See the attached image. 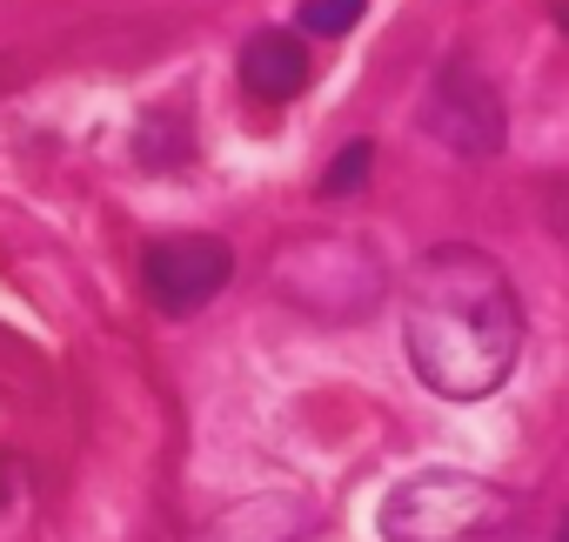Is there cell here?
Returning <instances> with one entry per match:
<instances>
[{
  "instance_id": "1",
  "label": "cell",
  "mask_w": 569,
  "mask_h": 542,
  "mask_svg": "<svg viewBox=\"0 0 569 542\" xmlns=\"http://www.w3.org/2000/svg\"><path fill=\"white\" fill-rule=\"evenodd\" d=\"M402 349L422 389H436L442 402L496 395L522 355V302L502 261L476 241L429 248L402 289Z\"/></svg>"
},
{
  "instance_id": "2",
  "label": "cell",
  "mask_w": 569,
  "mask_h": 542,
  "mask_svg": "<svg viewBox=\"0 0 569 542\" xmlns=\"http://www.w3.org/2000/svg\"><path fill=\"white\" fill-rule=\"evenodd\" d=\"M376 529L382 542H496L509 529V489L462 469H422L382 495Z\"/></svg>"
},
{
  "instance_id": "3",
  "label": "cell",
  "mask_w": 569,
  "mask_h": 542,
  "mask_svg": "<svg viewBox=\"0 0 569 542\" xmlns=\"http://www.w3.org/2000/svg\"><path fill=\"white\" fill-rule=\"evenodd\" d=\"M422 128H429L449 154H462V161H489V154H502V141H509L502 94L489 88V74H482L476 61H449V68L429 81Z\"/></svg>"
},
{
  "instance_id": "4",
  "label": "cell",
  "mask_w": 569,
  "mask_h": 542,
  "mask_svg": "<svg viewBox=\"0 0 569 542\" xmlns=\"http://www.w3.org/2000/svg\"><path fill=\"white\" fill-rule=\"evenodd\" d=\"M281 289H289L296 309H316V315H329V295H342V315H362L382 289V268L362 241L316 234L281 254Z\"/></svg>"
},
{
  "instance_id": "5",
  "label": "cell",
  "mask_w": 569,
  "mask_h": 542,
  "mask_svg": "<svg viewBox=\"0 0 569 542\" xmlns=\"http://www.w3.org/2000/svg\"><path fill=\"white\" fill-rule=\"evenodd\" d=\"M234 282V248L221 234H168L148 248V295L161 315H194Z\"/></svg>"
},
{
  "instance_id": "6",
  "label": "cell",
  "mask_w": 569,
  "mask_h": 542,
  "mask_svg": "<svg viewBox=\"0 0 569 542\" xmlns=\"http://www.w3.org/2000/svg\"><path fill=\"white\" fill-rule=\"evenodd\" d=\"M241 88L254 101H296L309 88V48L302 34L289 28H261L248 48H241Z\"/></svg>"
},
{
  "instance_id": "7",
  "label": "cell",
  "mask_w": 569,
  "mask_h": 542,
  "mask_svg": "<svg viewBox=\"0 0 569 542\" xmlns=\"http://www.w3.org/2000/svg\"><path fill=\"white\" fill-rule=\"evenodd\" d=\"M362 14H369V0H302V8H296V28H302V34H322V41H342Z\"/></svg>"
},
{
  "instance_id": "8",
  "label": "cell",
  "mask_w": 569,
  "mask_h": 542,
  "mask_svg": "<svg viewBox=\"0 0 569 542\" xmlns=\"http://www.w3.org/2000/svg\"><path fill=\"white\" fill-rule=\"evenodd\" d=\"M369 168H376V141H349V148L329 161V174H322V188H316V194L342 201V194H356V188L369 181Z\"/></svg>"
},
{
  "instance_id": "9",
  "label": "cell",
  "mask_w": 569,
  "mask_h": 542,
  "mask_svg": "<svg viewBox=\"0 0 569 542\" xmlns=\"http://www.w3.org/2000/svg\"><path fill=\"white\" fill-rule=\"evenodd\" d=\"M549 228L569 241V181H556V188H549Z\"/></svg>"
},
{
  "instance_id": "10",
  "label": "cell",
  "mask_w": 569,
  "mask_h": 542,
  "mask_svg": "<svg viewBox=\"0 0 569 542\" xmlns=\"http://www.w3.org/2000/svg\"><path fill=\"white\" fill-rule=\"evenodd\" d=\"M556 28H562V34H569V0H556Z\"/></svg>"
}]
</instances>
